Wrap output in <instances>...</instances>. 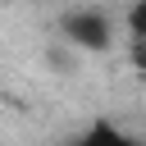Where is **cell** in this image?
I'll return each instance as SVG.
<instances>
[{
    "label": "cell",
    "mask_w": 146,
    "mask_h": 146,
    "mask_svg": "<svg viewBox=\"0 0 146 146\" xmlns=\"http://www.w3.org/2000/svg\"><path fill=\"white\" fill-rule=\"evenodd\" d=\"M59 32H64V46L87 50V55H105V50L114 46V18H110L105 9H91V5L68 9V14L59 18Z\"/></svg>",
    "instance_id": "obj_1"
},
{
    "label": "cell",
    "mask_w": 146,
    "mask_h": 146,
    "mask_svg": "<svg viewBox=\"0 0 146 146\" xmlns=\"http://www.w3.org/2000/svg\"><path fill=\"white\" fill-rule=\"evenodd\" d=\"M73 146H146V141L132 137L128 128L110 123V119H96V123H87V128L73 137Z\"/></svg>",
    "instance_id": "obj_2"
},
{
    "label": "cell",
    "mask_w": 146,
    "mask_h": 146,
    "mask_svg": "<svg viewBox=\"0 0 146 146\" xmlns=\"http://www.w3.org/2000/svg\"><path fill=\"white\" fill-rule=\"evenodd\" d=\"M123 23H128V36H146V0H132Z\"/></svg>",
    "instance_id": "obj_3"
},
{
    "label": "cell",
    "mask_w": 146,
    "mask_h": 146,
    "mask_svg": "<svg viewBox=\"0 0 146 146\" xmlns=\"http://www.w3.org/2000/svg\"><path fill=\"white\" fill-rule=\"evenodd\" d=\"M128 59L137 73H146V36H128Z\"/></svg>",
    "instance_id": "obj_4"
}]
</instances>
